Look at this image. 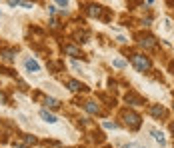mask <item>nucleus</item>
<instances>
[{
  "label": "nucleus",
  "instance_id": "obj_1",
  "mask_svg": "<svg viewBox=\"0 0 174 148\" xmlns=\"http://www.w3.org/2000/svg\"><path fill=\"white\" fill-rule=\"evenodd\" d=\"M122 116V120H124V124L128 126V128H132V130H136L140 126V116L134 112H130V110H124V112L120 114Z\"/></svg>",
  "mask_w": 174,
  "mask_h": 148
},
{
  "label": "nucleus",
  "instance_id": "obj_2",
  "mask_svg": "<svg viewBox=\"0 0 174 148\" xmlns=\"http://www.w3.org/2000/svg\"><path fill=\"white\" fill-rule=\"evenodd\" d=\"M132 64L136 66L138 72H144V70L150 68V60L146 56H140V54H134V56H132Z\"/></svg>",
  "mask_w": 174,
  "mask_h": 148
},
{
  "label": "nucleus",
  "instance_id": "obj_3",
  "mask_svg": "<svg viewBox=\"0 0 174 148\" xmlns=\"http://www.w3.org/2000/svg\"><path fill=\"white\" fill-rule=\"evenodd\" d=\"M150 114L154 118H164V116H166V110H164L162 106H150Z\"/></svg>",
  "mask_w": 174,
  "mask_h": 148
},
{
  "label": "nucleus",
  "instance_id": "obj_4",
  "mask_svg": "<svg viewBox=\"0 0 174 148\" xmlns=\"http://www.w3.org/2000/svg\"><path fill=\"white\" fill-rule=\"evenodd\" d=\"M24 64H26V70H30V72H40V64L36 60H32V58H28Z\"/></svg>",
  "mask_w": 174,
  "mask_h": 148
},
{
  "label": "nucleus",
  "instance_id": "obj_5",
  "mask_svg": "<svg viewBox=\"0 0 174 148\" xmlns=\"http://www.w3.org/2000/svg\"><path fill=\"white\" fill-rule=\"evenodd\" d=\"M126 102H132L134 106L144 104V102H142V98H140V96H136V94H132V92H130V94H126Z\"/></svg>",
  "mask_w": 174,
  "mask_h": 148
},
{
  "label": "nucleus",
  "instance_id": "obj_6",
  "mask_svg": "<svg viewBox=\"0 0 174 148\" xmlns=\"http://www.w3.org/2000/svg\"><path fill=\"white\" fill-rule=\"evenodd\" d=\"M40 116H42L46 122H50V124H54V122H56V116H54V114H50L48 110H40Z\"/></svg>",
  "mask_w": 174,
  "mask_h": 148
},
{
  "label": "nucleus",
  "instance_id": "obj_7",
  "mask_svg": "<svg viewBox=\"0 0 174 148\" xmlns=\"http://www.w3.org/2000/svg\"><path fill=\"white\" fill-rule=\"evenodd\" d=\"M154 44H156V42H154V38H152V36H146V38H142V40H140V46H144V48H152Z\"/></svg>",
  "mask_w": 174,
  "mask_h": 148
},
{
  "label": "nucleus",
  "instance_id": "obj_8",
  "mask_svg": "<svg viewBox=\"0 0 174 148\" xmlns=\"http://www.w3.org/2000/svg\"><path fill=\"white\" fill-rule=\"evenodd\" d=\"M86 110H88V112H92V114H98V112H100L98 104H94V102H86Z\"/></svg>",
  "mask_w": 174,
  "mask_h": 148
},
{
  "label": "nucleus",
  "instance_id": "obj_9",
  "mask_svg": "<svg viewBox=\"0 0 174 148\" xmlns=\"http://www.w3.org/2000/svg\"><path fill=\"white\" fill-rule=\"evenodd\" d=\"M68 86H70V90H74V92H78V90H82V88H84L80 82H76V80H70Z\"/></svg>",
  "mask_w": 174,
  "mask_h": 148
},
{
  "label": "nucleus",
  "instance_id": "obj_10",
  "mask_svg": "<svg viewBox=\"0 0 174 148\" xmlns=\"http://www.w3.org/2000/svg\"><path fill=\"white\" fill-rule=\"evenodd\" d=\"M46 106H50V108H58L60 102H58L56 98H46Z\"/></svg>",
  "mask_w": 174,
  "mask_h": 148
},
{
  "label": "nucleus",
  "instance_id": "obj_11",
  "mask_svg": "<svg viewBox=\"0 0 174 148\" xmlns=\"http://www.w3.org/2000/svg\"><path fill=\"white\" fill-rule=\"evenodd\" d=\"M64 50H66V52H70V54H72V56H82L80 52H78V50H76V48H74V46H66V48H64Z\"/></svg>",
  "mask_w": 174,
  "mask_h": 148
},
{
  "label": "nucleus",
  "instance_id": "obj_12",
  "mask_svg": "<svg viewBox=\"0 0 174 148\" xmlns=\"http://www.w3.org/2000/svg\"><path fill=\"white\" fill-rule=\"evenodd\" d=\"M152 134H154V138H156L160 144H164V134H162V132H158V130H152Z\"/></svg>",
  "mask_w": 174,
  "mask_h": 148
},
{
  "label": "nucleus",
  "instance_id": "obj_13",
  "mask_svg": "<svg viewBox=\"0 0 174 148\" xmlns=\"http://www.w3.org/2000/svg\"><path fill=\"white\" fill-rule=\"evenodd\" d=\"M90 14H92V16H98V14H100V6H90Z\"/></svg>",
  "mask_w": 174,
  "mask_h": 148
},
{
  "label": "nucleus",
  "instance_id": "obj_14",
  "mask_svg": "<svg viewBox=\"0 0 174 148\" xmlns=\"http://www.w3.org/2000/svg\"><path fill=\"white\" fill-rule=\"evenodd\" d=\"M104 126H106V128H116L114 122H104Z\"/></svg>",
  "mask_w": 174,
  "mask_h": 148
},
{
  "label": "nucleus",
  "instance_id": "obj_15",
  "mask_svg": "<svg viewBox=\"0 0 174 148\" xmlns=\"http://www.w3.org/2000/svg\"><path fill=\"white\" fill-rule=\"evenodd\" d=\"M170 132H172V134H174V122H172V124H170Z\"/></svg>",
  "mask_w": 174,
  "mask_h": 148
}]
</instances>
